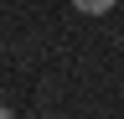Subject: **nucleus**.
<instances>
[{
  "label": "nucleus",
  "instance_id": "f03ea898",
  "mask_svg": "<svg viewBox=\"0 0 124 119\" xmlns=\"http://www.w3.org/2000/svg\"><path fill=\"white\" fill-rule=\"evenodd\" d=\"M0 119H16V114H10V109H5V103H0Z\"/></svg>",
  "mask_w": 124,
  "mask_h": 119
},
{
  "label": "nucleus",
  "instance_id": "f257e3e1",
  "mask_svg": "<svg viewBox=\"0 0 124 119\" xmlns=\"http://www.w3.org/2000/svg\"><path fill=\"white\" fill-rule=\"evenodd\" d=\"M72 10H78V16H108L114 0H72Z\"/></svg>",
  "mask_w": 124,
  "mask_h": 119
}]
</instances>
